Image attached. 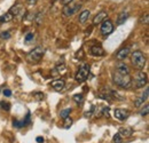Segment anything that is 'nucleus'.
Returning a JSON list of instances; mask_svg holds the SVG:
<instances>
[{"label": "nucleus", "mask_w": 149, "mask_h": 143, "mask_svg": "<svg viewBox=\"0 0 149 143\" xmlns=\"http://www.w3.org/2000/svg\"><path fill=\"white\" fill-rule=\"evenodd\" d=\"M112 79H113V83L120 88H129L132 84V78L130 74H120L115 71L112 73Z\"/></svg>", "instance_id": "nucleus-1"}, {"label": "nucleus", "mask_w": 149, "mask_h": 143, "mask_svg": "<svg viewBox=\"0 0 149 143\" xmlns=\"http://www.w3.org/2000/svg\"><path fill=\"white\" fill-rule=\"evenodd\" d=\"M131 61H132L133 67L135 69H138V70H142L145 68V65H146V56L141 51L133 52L132 55H131Z\"/></svg>", "instance_id": "nucleus-2"}, {"label": "nucleus", "mask_w": 149, "mask_h": 143, "mask_svg": "<svg viewBox=\"0 0 149 143\" xmlns=\"http://www.w3.org/2000/svg\"><path fill=\"white\" fill-rule=\"evenodd\" d=\"M42 56H44V49L40 46H38L33 51H31L28 54V61L30 63H38L41 61Z\"/></svg>", "instance_id": "nucleus-3"}, {"label": "nucleus", "mask_w": 149, "mask_h": 143, "mask_svg": "<svg viewBox=\"0 0 149 143\" xmlns=\"http://www.w3.org/2000/svg\"><path fill=\"white\" fill-rule=\"evenodd\" d=\"M79 8H80V3H79V2H76V3L70 2V3L65 5V6L63 7V10H62L63 16H65V17H70V16H72Z\"/></svg>", "instance_id": "nucleus-4"}, {"label": "nucleus", "mask_w": 149, "mask_h": 143, "mask_svg": "<svg viewBox=\"0 0 149 143\" xmlns=\"http://www.w3.org/2000/svg\"><path fill=\"white\" fill-rule=\"evenodd\" d=\"M88 74H90V68L87 65H81L79 68L78 72H77V74H76V80L78 83H83L87 79Z\"/></svg>", "instance_id": "nucleus-5"}, {"label": "nucleus", "mask_w": 149, "mask_h": 143, "mask_svg": "<svg viewBox=\"0 0 149 143\" xmlns=\"http://www.w3.org/2000/svg\"><path fill=\"white\" fill-rule=\"evenodd\" d=\"M101 33L102 36H109L113 31V24L110 19H104L102 23H101Z\"/></svg>", "instance_id": "nucleus-6"}, {"label": "nucleus", "mask_w": 149, "mask_h": 143, "mask_svg": "<svg viewBox=\"0 0 149 143\" xmlns=\"http://www.w3.org/2000/svg\"><path fill=\"white\" fill-rule=\"evenodd\" d=\"M134 83H135V88H142V87L146 86L147 83H148V77H147V74H146L145 72L138 73V76H136Z\"/></svg>", "instance_id": "nucleus-7"}, {"label": "nucleus", "mask_w": 149, "mask_h": 143, "mask_svg": "<svg viewBox=\"0 0 149 143\" xmlns=\"http://www.w3.org/2000/svg\"><path fill=\"white\" fill-rule=\"evenodd\" d=\"M130 115H131L130 110H127V109H116L115 110V117L118 120H120V121L127 119L130 117Z\"/></svg>", "instance_id": "nucleus-8"}, {"label": "nucleus", "mask_w": 149, "mask_h": 143, "mask_svg": "<svg viewBox=\"0 0 149 143\" xmlns=\"http://www.w3.org/2000/svg\"><path fill=\"white\" fill-rule=\"evenodd\" d=\"M107 17H108V14H107L106 12H103V10L99 12V13L95 15V17L93 18V25H97V24L102 23L104 19H107Z\"/></svg>", "instance_id": "nucleus-9"}, {"label": "nucleus", "mask_w": 149, "mask_h": 143, "mask_svg": "<svg viewBox=\"0 0 149 143\" xmlns=\"http://www.w3.org/2000/svg\"><path fill=\"white\" fill-rule=\"evenodd\" d=\"M116 72H118V73H120V74H130V68H129L125 63L119 62V63H117V65H116Z\"/></svg>", "instance_id": "nucleus-10"}, {"label": "nucleus", "mask_w": 149, "mask_h": 143, "mask_svg": "<svg viewBox=\"0 0 149 143\" xmlns=\"http://www.w3.org/2000/svg\"><path fill=\"white\" fill-rule=\"evenodd\" d=\"M129 55H130V48H129V47H124V48H122L120 51L117 52V54H116V58L122 61V60H125Z\"/></svg>", "instance_id": "nucleus-11"}, {"label": "nucleus", "mask_w": 149, "mask_h": 143, "mask_svg": "<svg viewBox=\"0 0 149 143\" xmlns=\"http://www.w3.org/2000/svg\"><path fill=\"white\" fill-rule=\"evenodd\" d=\"M64 86H65V81L63 79H56L52 83V87L57 92H61L64 88Z\"/></svg>", "instance_id": "nucleus-12"}, {"label": "nucleus", "mask_w": 149, "mask_h": 143, "mask_svg": "<svg viewBox=\"0 0 149 143\" xmlns=\"http://www.w3.org/2000/svg\"><path fill=\"white\" fill-rule=\"evenodd\" d=\"M91 54L93 56H103L104 55V49L101 47V46H97V45H94L91 47Z\"/></svg>", "instance_id": "nucleus-13"}, {"label": "nucleus", "mask_w": 149, "mask_h": 143, "mask_svg": "<svg viewBox=\"0 0 149 143\" xmlns=\"http://www.w3.org/2000/svg\"><path fill=\"white\" fill-rule=\"evenodd\" d=\"M23 9H24V8H23V5H22V3H16V5H14V6L10 8L9 12H10L14 16H19V14L23 12Z\"/></svg>", "instance_id": "nucleus-14"}, {"label": "nucleus", "mask_w": 149, "mask_h": 143, "mask_svg": "<svg viewBox=\"0 0 149 143\" xmlns=\"http://www.w3.org/2000/svg\"><path fill=\"white\" fill-rule=\"evenodd\" d=\"M118 133H119L122 136H124V137H129V136L132 135L133 129L130 128V127H120L119 131H118Z\"/></svg>", "instance_id": "nucleus-15"}, {"label": "nucleus", "mask_w": 149, "mask_h": 143, "mask_svg": "<svg viewBox=\"0 0 149 143\" xmlns=\"http://www.w3.org/2000/svg\"><path fill=\"white\" fill-rule=\"evenodd\" d=\"M91 16V13H90V10H84V12H81V14L79 15V23H81V24H84L87 19H88V17Z\"/></svg>", "instance_id": "nucleus-16"}, {"label": "nucleus", "mask_w": 149, "mask_h": 143, "mask_svg": "<svg viewBox=\"0 0 149 143\" xmlns=\"http://www.w3.org/2000/svg\"><path fill=\"white\" fill-rule=\"evenodd\" d=\"M129 17V14L126 13V12H123V13H120L119 15H118V18H117V24L118 25H122V24H124L125 22H126V19Z\"/></svg>", "instance_id": "nucleus-17"}, {"label": "nucleus", "mask_w": 149, "mask_h": 143, "mask_svg": "<svg viewBox=\"0 0 149 143\" xmlns=\"http://www.w3.org/2000/svg\"><path fill=\"white\" fill-rule=\"evenodd\" d=\"M13 18H14V15H13L10 12H8V13L3 14V15L0 17V22H1V23H5V22H9V21H12Z\"/></svg>", "instance_id": "nucleus-18"}, {"label": "nucleus", "mask_w": 149, "mask_h": 143, "mask_svg": "<svg viewBox=\"0 0 149 143\" xmlns=\"http://www.w3.org/2000/svg\"><path fill=\"white\" fill-rule=\"evenodd\" d=\"M70 112H71V108H67V109H64V110H62V111L60 112V116H61V118L64 119V118L69 117Z\"/></svg>", "instance_id": "nucleus-19"}, {"label": "nucleus", "mask_w": 149, "mask_h": 143, "mask_svg": "<svg viewBox=\"0 0 149 143\" xmlns=\"http://www.w3.org/2000/svg\"><path fill=\"white\" fill-rule=\"evenodd\" d=\"M140 22L142 23V24H145V25H147L149 23V14L148 12H146L142 16H141V18H140Z\"/></svg>", "instance_id": "nucleus-20"}, {"label": "nucleus", "mask_w": 149, "mask_h": 143, "mask_svg": "<svg viewBox=\"0 0 149 143\" xmlns=\"http://www.w3.org/2000/svg\"><path fill=\"white\" fill-rule=\"evenodd\" d=\"M74 101L78 104H81L84 101V96L81 94H76V95H74Z\"/></svg>", "instance_id": "nucleus-21"}, {"label": "nucleus", "mask_w": 149, "mask_h": 143, "mask_svg": "<svg viewBox=\"0 0 149 143\" xmlns=\"http://www.w3.org/2000/svg\"><path fill=\"white\" fill-rule=\"evenodd\" d=\"M145 101H146V100H145L142 96H140V97H138V99L134 101V106H135L136 108L141 107V106L143 104V102H145Z\"/></svg>", "instance_id": "nucleus-22"}, {"label": "nucleus", "mask_w": 149, "mask_h": 143, "mask_svg": "<svg viewBox=\"0 0 149 143\" xmlns=\"http://www.w3.org/2000/svg\"><path fill=\"white\" fill-rule=\"evenodd\" d=\"M71 124H72V119L71 118H69V117H67V118H64V128H69L70 126H71Z\"/></svg>", "instance_id": "nucleus-23"}, {"label": "nucleus", "mask_w": 149, "mask_h": 143, "mask_svg": "<svg viewBox=\"0 0 149 143\" xmlns=\"http://www.w3.org/2000/svg\"><path fill=\"white\" fill-rule=\"evenodd\" d=\"M113 142L115 143H122L123 142V137H122V135H120L119 133L115 134V136H113Z\"/></svg>", "instance_id": "nucleus-24"}, {"label": "nucleus", "mask_w": 149, "mask_h": 143, "mask_svg": "<svg viewBox=\"0 0 149 143\" xmlns=\"http://www.w3.org/2000/svg\"><path fill=\"white\" fill-rule=\"evenodd\" d=\"M33 97L36 99V101L40 102V101H42V99H44V94H42V93H39V92H37V93H35V94H33Z\"/></svg>", "instance_id": "nucleus-25"}, {"label": "nucleus", "mask_w": 149, "mask_h": 143, "mask_svg": "<svg viewBox=\"0 0 149 143\" xmlns=\"http://www.w3.org/2000/svg\"><path fill=\"white\" fill-rule=\"evenodd\" d=\"M0 108H2L5 111H9L10 104L9 103H6V102H0Z\"/></svg>", "instance_id": "nucleus-26"}, {"label": "nucleus", "mask_w": 149, "mask_h": 143, "mask_svg": "<svg viewBox=\"0 0 149 143\" xmlns=\"http://www.w3.org/2000/svg\"><path fill=\"white\" fill-rule=\"evenodd\" d=\"M0 37H1L2 39H9V38H10V33H9L8 31H3V32L0 33Z\"/></svg>", "instance_id": "nucleus-27"}, {"label": "nucleus", "mask_w": 149, "mask_h": 143, "mask_svg": "<svg viewBox=\"0 0 149 143\" xmlns=\"http://www.w3.org/2000/svg\"><path fill=\"white\" fill-rule=\"evenodd\" d=\"M148 111H149V106L146 104L145 109H142V111H141V116H147L148 115Z\"/></svg>", "instance_id": "nucleus-28"}, {"label": "nucleus", "mask_w": 149, "mask_h": 143, "mask_svg": "<svg viewBox=\"0 0 149 143\" xmlns=\"http://www.w3.org/2000/svg\"><path fill=\"white\" fill-rule=\"evenodd\" d=\"M36 18H37V19H36V22H37L38 24H41V22H42V14H41V13H39Z\"/></svg>", "instance_id": "nucleus-29"}, {"label": "nucleus", "mask_w": 149, "mask_h": 143, "mask_svg": "<svg viewBox=\"0 0 149 143\" xmlns=\"http://www.w3.org/2000/svg\"><path fill=\"white\" fill-rule=\"evenodd\" d=\"M3 95H5L6 97L12 96V90H3Z\"/></svg>", "instance_id": "nucleus-30"}, {"label": "nucleus", "mask_w": 149, "mask_h": 143, "mask_svg": "<svg viewBox=\"0 0 149 143\" xmlns=\"http://www.w3.org/2000/svg\"><path fill=\"white\" fill-rule=\"evenodd\" d=\"M33 39V33H28L26 36H25V41H30V40H32Z\"/></svg>", "instance_id": "nucleus-31"}, {"label": "nucleus", "mask_w": 149, "mask_h": 143, "mask_svg": "<svg viewBox=\"0 0 149 143\" xmlns=\"http://www.w3.org/2000/svg\"><path fill=\"white\" fill-rule=\"evenodd\" d=\"M38 0H26V2L29 3V5H36L37 3Z\"/></svg>", "instance_id": "nucleus-32"}, {"label": "nucleus", "mask_w": 149, "mask_h": 143, "mask_svg": "<svg viewBox=\"0 0 149 143\" xmlns=\"http://www.w3.org/2000/svg\"><path fill=\"white\" fill-rule=\"evenodd\" d=\"M74 0H62V3L65 6V5H68V3H70V2H72Z\"/></svg>", "instance_id": "nucleus-33"}, {"label": "nucleus", "mask_w": 149, "mask_h": 143, "mask_svg": "<svg viewBox=\"0 0 149 143\" xmlns=\"http://www.w3.org/2000/svg\"><path fill=\"white\" fill-rule=\"evenodd\" d=\"M36 140H37L38 143H42V142H44V139H42V137H40V136H38Z\"/></svg>", "instance_id": "nucleus-34"}, {"label": "nucleus", "mask_w": 149, "mask_h": 143, "mask_svg": "<svg viewBox=\"0 0 149 143\" xmlns=\"http://www.w3.org/2000/svg\"><path fill=\"white\" fill-rule=\"evenodd\" d=\"M83 1H86V0H83Z\"/></svg>", "instance_id": "nucleus-35"}, {"label": "nucleus", "mask_w": 149, "mask_h": 143, "mask_svg": "<svg viewBox=\"0 0 149 143\" xmlns=\"http://www.w3.org/2000/svg\"><path fill=\"white\" fill-rule=\"evenodd\" d=\"M53 1H55V0H53Z\"/></svg>", "instance_id": "nucleus-36"}]
</instances>
